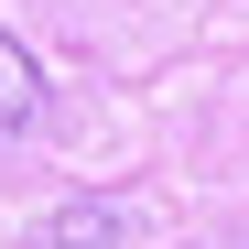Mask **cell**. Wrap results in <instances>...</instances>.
<instances>
[{
  "instance_id": "cell-2",
  "label": "cell",
  "mask_w": 249,
  "mask_h": 249,
  "mask_svg": "<svg viewBox=\"0 0 249 249\" xmlns=\"http://www.w3.org/2000/svg\"><path fill=\"white\" fill-rule=\"evenodd\" d=\"M44 238H54V249H108V238H119V217H108V206H76V217H54Z\"/></svg>"
},
{
  "instance_id": "cell-1",
  "label": "cell",
  "mask_w": 249,
  "mask_h": 249,
  "mask_svg": "<svg viewBox=\"0 0 249 249\" xmlns=\"http://www.w3.org/2000/svg\"><path fill=\"white\" fill-rule=\"evenodd\" d=\"M33 119H44V65H33L11 33H0V141H11V130H33Z\"/></svg>"
}]
</instances>
